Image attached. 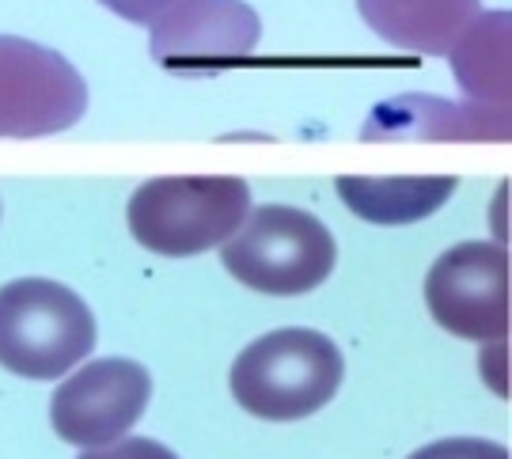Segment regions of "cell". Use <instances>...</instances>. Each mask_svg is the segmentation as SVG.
Masks as SVG:
<instances>
[{"label":"cell","instance_id":"7","mask_svg":"<svg viewBox=\"0 0 512 459\" xmlns=\"http://www.w3.org/2000/svg\"><path fill=\"white\" fill-rule=\"evenodd\" d=\"M152 399V376L129 357L84 365L54 391L50 425L65 444L99 448L126 437Z\"/></svg>","mask_w":512,"mask_h":459},{"label":"cell","instance_id":"8","mask_svg":"<svg viewBox=\"0 0 512 459\" xmlns=\"http://www.w3.org/2000/svg\"><path fill=\"white\" fill-rule=\"evenodd\" d=\"M148 27L152 57L171 69H202L247 57L262 35L255 8L243 0H179Z\"/></svg>","mask_w":512,"mask_h":459},{"label":"cell","instance_id":"11","mask_svg":"<svg viewBox=\"0 0 512 459\" xmlns=\"http://www.w3.org/2000/svg\"><path fill=\"white\" fill-rule=\"evenodd\" d=\"M509 12L478 16L452 46V69L459 88L475 103L509 107Z\"/></svg>","mask_w":512,"mask_h":459},{"label":"cell","instance_id":"4","mask_svg":"<svg viewBox=\"0 0 512 459\" xmlns=\"http://www.w3.org/2000/svg\"><path fill=\"white\" fill-rule=\"evenodd\" d=\"M251 209V186L236 175L152 179L129 198L133 239L167 258L205 255L236 232Z\"/></svg>","mask_w":512,"mask_h":459},{"label":"cell","instance_id":"3","mask_svg":"<svg viewBox=\"0 0 512 459\" xmlns=\"http://www.w3.org/2000/svg\"><path fill=\"white\" fill-rule=\"evenodd\" d=\"M220 262L239 285L270 296H300L319 289L338 262L327 224L293 205H262L220 243Z\"/></svg>","mask_w":512,"mask_h":459},{"label":"cell","instance_id":"6","mask_svg":"<svg viewBox=\"0 0 512 459\" xmlns=\"http://www.w3.org/2000/svg\"><path fill=\"white\" fill-rule=\"evenodd\" d=\"M425 304L440 327L456 338H505L512 312L509 251L497 243H459L444 251L425 277Z\"/></svg>","mask_w":512,"mask_h":459},{"label":"cell","instance_id":"5","mask_svg":"<svg viewBox=\"0 0 512 459\" xmlns=\"http://www.w3.org/2000/svg\"><path fill=\"white\" fill-rule=\"evenodd\" d=\"M88 111V84L65 57L0 35V137H50Z\"/></svg>","mask_w":512,"mask_h":459},{"label":"cell","instance_id":"9","mask_svg":"<svg viewBox=\"0 0 512 459\" xmlns=\"http://www.w3.org/2000/svg\"><path fill=\"white\" fill-rule=\"evenodd\" d=\"M376 35L410 54L448 57L459 35L482 16L478 0H357Z\"/></svg>","mask_w":512,"mask_h":459},{"label":"cell","instance_id":"13","mask_svg":"<svg viewBox=\"0 0 512 459\" xmlns=\"http://www.w3.org/2000/svg\"><path fill=\"white\" fill-rule=\"evenodd\" d=\"M76 459H179L167 444L160 441H148V437H118V441H110V448H88L84 456Z\"/></svg>","mask_w":512,"mask_h":459},{"label":"cell","instance_id":"14","mask_svg":"<svg viewBox=\"0 0 512 459\" xmlns=\"http://www.w3.org/2000/svg\"><path fill=\"white\" fill-rule=\"evenodd\" d=\"M103 8H110L114 16L129 19V23H152V19L167 12L171 4H179V0H99Z\"/></svg>","mask_w":512,"mask_h":459},{"label":"cell","instance_id":"1","mask_svg":"<svg viewBox=\"0 0 512 459\" xmlns=\"http://www.w3.org/2000/svg\"><path fill=\"white\" fill-rule=\"evenodd\" d=\"M346 361L327 334L308 327L262 334L232 365L236 403L262 422H300L338 395Z\"/></svg>","mask_w":512,"mask_h":459},{"label":"cell","instance_id":"10","mask_svg":"<svg viewBox=\"0 0 512 459\" xmlns=\"http://www.w3.org/2000/svg\"><path fill=\"white\" fill-rule=\"evenodd\" d=\"M459 179L429 175V179H338V198L368 224H414L433 217L456 194Z\"/></svg>","mask_w":512,"mask_h":459},{"label":"cell","instance_id":"12","mask_svg":"<svg viewBox=\"0 0 512 459\" xmlns=\"http://www.w3.org/2000/svg\"><path fill=\"white\" fill-rule=\"evenodd\" d=\"M406 459H509V448L494 441H478V437H448L418 448Z\"/></svg>","mask_w":512,"mask_h":459},{"label":"cell","instance_id":"2","mask_svg":"<svg viewBox=\"0 0 512 459\" xmlns=\"http://www.w3.org/2000/svg\"><path fill=\"white\" fill-rule=\"evenodd\" d=\"M95 349L92 308L46 277L0 285V368L23 380H54Z\"/></svg>","mask_w":512,"mask_h":459}]
</instances>
